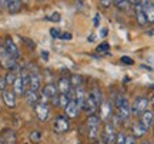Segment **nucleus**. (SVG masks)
<instances>
[{
    "mask_svg": "<svg viewBox=\"0 0 154 144\" xmlns=\"http://www.w3.org/2000/svg\"><path fill=\"white\" fill-rule=\"evenodd\" d=\"M88 94L93 97V100L97 103V106L101 104V101H103V93H101V90H100L97 86H93V87H91V90L88 91Z\"/></svg>",
    "mask_w": 154,
    "mask_h": 144,
    "instance_id": "obj_24",
    "label": "nucleus"
},
{
    "mask_svg": "<svg viewBox=\"0 0 154 144\" xmlns=\"http://www.w3.org/2000/svg\"><path fill=\"white\" fill-rule=\"evenodd\" d=\"M23 41L26 43V44L29 46V47H32V49H34V43L32 41V40H29V39H26V37H23Z\"/></svg>",
    "mask_w": 154,
    "mask_h": 144,
    "instance_id": "obj_42",
    "label": "nucleus"
},
{
    "mask_svg": "<svg viewBox=\"0 0 154 144\" xmlns=\"http://www.w3.org/2000/svg\"><path fill=\"white\" fill-rule=\"evenodd\" d=\"M70 94L69 93H64V94H60L59 96V107L61 109H64L67 104H69V101H70Z\"/></svg>",
    "mask_w": 154,
    "mask_h": 144,
    "instance_id": "obj_31",
    "label": "nucleus"
},
{
    "mask_svg": "<svg viewBox=\"0 0 154 144\" xmlns=\"http://www.w3.org/2000/svg\"><path fill=\"white\" fill-rule=\"evenodd\" d=\"M149 104H151V107H154V96L151 97V100H149Z\"/></svg>",
    "mask_w": 154,
    "mask_h": 144,
    "instance_id": "obj_45",
    "label": "nucleus"
},
{
    "mask_svg": "<svg viewBox=\"0 0 154 144\" xmlns=\"http://www.w3.org/2000/svg\"><path fill=\"white\" fill-rule=\"evenodd\" d=\"M6 87H7V83H6V78H5V77H0V90L3 91V90H6Z\"/></svg>",
    "mask_w": 154,
    "mask_h": 144,
    "instance_id": "obj_41",
    "label": "nucleus"
},
{
    "mask_svg": "<svg viewBox=\"0 0 154 144\" xmlns=\"http://www.w3.org/2000/svg\"><path fill=\"white\" fill-rule=\"evenodd\" d=\"M126 144H136V137L134 136H126Z\"/></svg>",
    "mask_w": 154,
    "mask_h": 144,
    "instance_id": "obj_40",
    "label": "nucleus"
},
{
    "mask_svg": "<svg viewBox=\"0 0 154 144\" xmlns=\"http://www.w3.org/2000/svg\"><path fill=\"white\" fill-rule=\"evenodd\" d=\"M131 131H133L131 136H134L136 139H138V137H143L144 134L147 133V128L144 127V126L140 121H137V123H134V124H133Z\"/></svg>",
    "mask_w": 154,
    "mask_h": 144,
    "instance_id": "obj_23",
    "label": "nucleus"
},
{
    "mask_svg": "<svg viewBox=\"0 0 154 144\" xmlns=\"http://www.w3.org/2000/svg\"><path fill=\"white\" fill-rule=\"evenodd\" d=\"M149 109V99L144 96H138L134 99L131 104V113L134 116H141L144 111Z\"/></svg>",
    "mask_w": 154,
    "mask_h": 144,
    "instance_id": "obj_4",
    "label": "nucleus"
},
{
    "mask_svg": "<svg viewBox=\"0 0 154 144\" xmlns=\"http://www.w3.org/2000/svg\"><path fill=\"white\" fill-rule=\"evenodd\" d=\"M17 77V73L16 70H7V74H6V83L9 84V86H13V83H14V80H16Z\"/></svg>",
    "mask_w": 154,
    "mask_h": 144,
    "instance_id": "obj_30",
    "label": "nucleus"
},
{
    "mask_svg": "<svg viewBox=\"0 0 154 144\" xmlns=\"http://www.w3.org/2000/svg\"><path fill=\"white\" fill-rule=\"evenodd\" d=\"M96 144H104V143H103V141L100 140V141H96Z\"/></svg>",
    "mask_w": 154,
    "mask_h": 144,
    "instance_id": "obj_49",
    "label": "nucleus"
},
{
    "mask_svg": "<svg viewBox=\"0 0 154 144\" xmlns=\"http://www.w3.org/2000/svg\"><path fill=\"white\" fill-rule=\"evenodd\" d=\"M120 61L123 63V64H127V66H133V64H134L133 59H131V57H128V56H121Z\"/></svg>",
    "mask_w": 154,
    "mask_h": 144,
    "instance_id": "obj_35",
    "label": "nucleus"
},
{
    "mask_svg": "<svg viewBox=\"0 0 154 144\" xmlns=\"http://www.w3.org/2000/svg\"><path fill=\"white\" fill-rule=\"evenodd\" d=\"M147 2H149V0H136V3H138V5H141V6H144Z\"/></svg>",
    "mask_w": 154,
    "mask_h": 144,
    "instance_id": "obj_43",
    "label": "nucleus"
},
{
    "mask_svg": "<svg viewBox=\"0 0 154 144\" xmlns=\"http://www.w3.org/2000/svg\"><path fill=\"white\" fill-rule=\"evenodd\" d=\"M42 56H43V59H44V60H47V57H49V54H47L46 51H42Z\"/></svg>",
    "mask_w": 154,
    "mask_h": 144,
    "instance_id": "obj_44",
    "label": "nucleus"
},
{
    "mask_svg": "<svg viewBox=\"0 0 154 144\" xmlns=\"http://www.w3.org/2000/svg\"><path fill=\"white\" fill-rule=\"evenodd\" d=\"M70 90H72V84H70V78L69 77H61L57 81V91H60V94L70 93Z\"/></svg>",
    "mask_w": 154,
    "mask_h": 144,
    "instance_id": "obj_18",
    "label": "nucleus"
},
{
    "mask_svg": "<svg viewBox=\"0 0 154 144\" xmlns=\"http://www.w3.org/2000/svg\"><path fill=\"white\" fill-rule=\"evenodd\" d=\"M13 93L16 96H24V91H26V87H24V84L22 81V77H20V74H17L16 80H14V83H13Z\"/></svg>",
    "mask_w": 154,
    "mask_h": 144,
    "instance_id": "obj_19",
    "label": "nucleus"
},
{
    "mask_svg": "<svg viewBox=\"0 0 154 144\" xmlns=\"http://www.w3.org/2000/svg\"><path fill=\"white\" fill-rule=\"evenodd\" d=\"M153 134H154V123H153Z\"/></svg>",
    "mask_w": 154,
    "mask_h": 144,
    "instance_id": "obj_52",
    "label": "nucleus"
},
{
    "mask_svg": "<svg viewBox=\"0 0 154 144\" xmlns=\"http://www.w3.org/2000/svg\"><path fill=\"white\" fill-rule=\"evenodd\" d=\"M111 114H113V104L107 100H103L101 104L99 106V118L107 123L110 120Z\"/></svg>",
    "mask_w": 154,
    "mask_h": 144,
    "instance_id": "obj_5",
    "label": "nucleus"
},
{
    "mask_svg": "<svg viewBox=\"0 0 154 144\" xmlns=\"http://www.w3.org/2000/svg\"><path fill=\"white\" fill-rule=\"evenodd\" d=\"M96 51H97V53H101V54H110V44H109L107 41H103L101 44L97 46Z\"/></svg>",
    "mask_w": 154,
    "mask_h": 144,
    "instance_id": "obj_29",
    "label": "nucleus"
},
{
    "mask_svg": "<svg viewBox=\"0 0 154 144\" xmlns=\"http://www.w3.org/2000/svg\"><path fill=\"white\" fill-rule=\"evenodd\" d=\"M22 2H23V0H22ZM24 2H27V0H24Z\"/></svg>",
    "mask_w": 154,
    "mask_h": 144,
    "instance_id": "obj_53",
    "label": "nucleus"
},
{
    "mask_svg": "<svg viewBox=\"0 0 154 144\" xmlns=\"http://www.w3.org/2000/svg\"><path fill=\"white\" fill-rule=\"evenodd\" d=\"M0 66L3 67V69H6V70H16L17 69L16 59H13L7 53L5 46H0Z\"/></svg>",
    "mask_w": 154,
    "mask_h": 144,
    "instance_id": "obj_3",
    "label": "nucleus"
},
{
    "mask_svg": "<svg viewBox=\"0 0 154 144\" xmlns=\"http://www.w3.org/2000/svg\"><path fill=\"white\" fill-rule=\"evenodd\" d=\"M2 99L9 109H14L16 107V94L13 93V90H3L2 91Z\"/></svg>",
    "mask_w": 154,
    "mask_h": 144,
    "instance_id": "obj_12",
    "label": "nucleus"
},
{
    "mask_svg": "<svg viewBox=\"0 0 154 144\" xmlns=\"http://www.w3.org/2000/svg\"><path fill=\"white\" fill-rule=\"evenodd\" d=\"M19 74H20V77H22V81H23V84H24L26 90H27V87H29V81H30V72H29L27 69H22Z\"/></svg>",
    "mask_w": 154,
    "mask_h": 144,
    "instance_id": "obj_28",
    "label": "nucleus"
},
{
    "mask_svg": "<svg viewBox=\"0 0 154 144\" xmlns=\"http://www.w3.org/2000/svg\"><path fill=\"white\" fill-rule=\"evenodd\" d=\"M82 110L86 113V114H88V116H91V114H96V111L99 110V106H97V103L93 100V97L88 94L86 96V100H84V103H83V107Z\"/></svg>",
    "mask_w": 154,
    "mask_h": 144,
    "instance_id": "obj_8",
    "label": "nucleus"
},
{
    "mask_svg": "<svg viewBox=\"0 0 154 144\" xmlns=\"http://www.w3.org/2000/svg\"><path fill=\"white\" fill-rule=\"evenodd\" d=\"M34 111H36V116L40 121H46L47 117H49V106L43 103V101H38L37 104L34 106Z\"/></svg>",
    "mask_w": 154,
    "mask_h": 144,
    "instance_id": "obj_10",
    "label": "nucleus"
},
{
    "mask_svg": "<svg viewBox=\"0 0 154 144\" xmlns=\"http://www.w3.org/2000/svg\"><path fill=\"white\" fill-rule=\"evenodd\" d=\"M130 2V5H136V0H128Z\"/></svg>",
    "mask_w": 154,
    "mask_h": 144,
    "instance_id": "obj_48",
    "label": "nucleus"
},
{
    "mask_svg": "<svg viewBox=\"0 0 154 144\" xmlns=\"http://www.w3.org/2000/svg\"><path fill=\"white\" fill-rule=\"evenodd\" d=\"M134 11H136V20L140 26H146L147 24V19H146V13H144V7L141 5L136 3L134 5Z\"/></svg>",
    "mask_w": 154,
    "mask_h": 144,
    "instance_id": "obj_15",
    "label": "nucleus"
},
{
    "mask_svg": "<svg viewBox=\"0 0 154 144\" xmlns=\"http://www.w3.org/2000/svg\"><path fill=\"white\" fill-rule=\"evenodd\" d=\"M114 144H126V136L123 133H117L116 134Z\"/></svg>",
    "mask_w": 154,
    "mask_h": 144,
    "instance_id": "obj_34",
    "label": "nucleus"
},
{
    "mask_svg": "<svg viewBox=\"0 0 154 144\" xmlns=\"http://www.w3.org/2000/svg\"><path fill=\"white\" fill-rule=\"evenodd\" d=\"M2 139L5 144H16V134L10 128H6L2 131Z\"/></svg>",
    "mask_w": 154,
    "mask_h": 144,
    "instance_id": "obj_21",
    "label": "nucleus"
},
{
    "mask_svg": "<svg viewBox=\"0 0 154 144\" xmlns=\"http://www.w3.org/2000/svg\"><path fill=\"white\" fill-rule=\"evenodd\" d=\"M140 144H151V143H150L149 140H144V141H141V143H140Z\"/></svg>",
    "mask_w": 154,
    "mask_h": 144,
    "instance_id": "obj_47",
    "label": "nucleus"
},
{
    "mask_svg": "<svg viewBox=\"0 0 154 144\" xmlns=\"http://www.w3.org/2000/svg\"><path fill=\"white\" fill-rule=\"evenodd\" d=\"M80 110H82V107L77 104L76 100H70L69 101V104L64 107V113H66L67 117H70V118H76L77 116H79V113H80Z\"/></svg>",
    "mask_w": 154,
    "mask_h": 144,
    "instance_id": "obj_11",
    "label": "nucleus"
},
{
    "mask_svg": "<svg viewBox=\"0 0 154 144\" xmlns=\"http://www.w3.org/2000/svg\"><path fill=\"white\" fill-rule=\"evenodd\" d=\"M24 97H26V103H27L29 106H36L38 103V94L37 91H33V90H26L24 91Z\"/></svg>",
    "mask_w": 154,
    "mask_h": 144,
    "instance_id": "obj_22",
    "label": "nucleus"
},
{
    "mask_svg": "<svg viewBox=\"0 0 154 144\" xmlns=\"http://www.w3.org/2000/svg\"><path fill=\"white\" fill-rule=\"evenodd\" d=\"M93 24H94V27H99V24H100V14L99 13H96V14H94Z\"/></svg>",
    "mask_w": 154,
    "mask_h": 144,
    "instance_id": "obj_39",
    "label": "nucleus"
},
{
    "mask_svg": "<svg viewBox=\"0 0 154 144\" xmlns=\"http://www.w3.org/2000/svg\"><path fill=\"white\" fill-rule=\"evenodd\" d=\"M56 96H57V86H56V84L49 83L43 87V99L51 100L53 97H56Z\"/></svg>",
    "mask_w": 154,
    "mask_h": 144,
    "instance_id": "obj_17",
    "label": "nucleus"
},
{
    "mask_svg": "<svg viewBox=\"0 0 154 144\" xmlns=\"http://www.w3.org/2000/svg\"><path fill=\"white\" fill-rule=\"evenodd\" d=\"M0 7L7 9L9 13L14 14L22 10V0H0Z\"/></svg>",
    "mask_w": 154,
    "mask_h": 144,
    "instance_id": "obj_7",
    "label": "nucleus"
},
{
    "mask_svg": "<svg viewBox=\"0 0 154 144\" xmlns=\"http://www.w3.org/2000/svg\"><path fill=\"white\" fill-rule=\"evenodd\" d=\"M114 2L116 7L119 9V10L121 11H127L130 7H131V5H130V2L128 0H113Z\"/></svg>",
    "mask_w": 154,
    "mask_h": 144,
    "instance_id": "obj_26",
    "label": "nucleus"
},
{
    "mask_svg": "<svg viewBox=\"0 0 154 144\" xmlns=\"http://www.w3.org/2000/svg\"><path fill=\"white\" fill-rule=\"evenodd\" d=\"M149 34H150V36H153V34H154V30H151V32H149Z\"/></svg>",
    "mask_w": 154,
    "mask_h": 144,
    "instance_id": "obj_50",
    "label": "nucleus"
},
{
    "mask_svg": "<svg viewBox=\"0 0 154 144\" xmlns=\"http://www.w3.org/2000/svg\"><path fill=\"white\" fill-rule=\"evenodd\" d=\"M54 131L57 134H63V133H67L69 131V128H70V124L67 121V118L64 116H59L56 117L54 120Z\"/></svg>",
    "mask_w": 154,
    "mask_h": 144,
    "instance_id": "obj_9",
    "label": "nucleus"
},
{
    "mask_svg": "<svg viewBox=\"0 0 154 144\" xmlns=\"http://www.w3.org/2000/svg\"><path fill=\"white\" fill-rule=\"evenodd\" d=\"M46 20H49V22H54V23H59L61 20V16H60V13H53V14H50V16L46 17Z\"/></svg>",
    "mask_w": 154,
    "mask_h": 144,
    "instance_id": "obj_33",
    "label": "nucleus"
},
{
    "mask_svg": "<svg viewBox=\"0 0 154 144\" xmlns=\"http://www.w3.org/2000/svg\"><path fill=\"white\" fill-rule=\"evenodd\" d=\"M42 139V133L38 131V130H34L30 133V141H33V143H38Z\"/></svg>",
    "mask_w": 154,
    "mask_h": 144,
    "instance_id": "obj_32",
    "label": "nucleus"
},
{
    "mask_svg": "<svg viewBox=\"0 0 154 144\" xmlns=\"http://www.w3.org/2000/svg\"><path fill=\"white\" fill-rule=\"evenodd\" d=\"M149 3H151V5L154 6V0H149Z\"/></svg>",
    "mask_w": 154,
    "mask_h": 144,
    "instance_id": "obj_51",
    "label": "nucleus"
},
{
    "mask_svg": "<svg viewBox=\"0 0 154 144\" xmlns=\"http://www.w3.org/2000/svg\"><path fill=\"white\" fill-rule=\"evenodd\" d=\"M100 123H101V120H100L99 116H96V114H91V116H88V117H87L86 126H87L88 139L91 140V141H97V139H99Z\"/></svg>",
    "mask_w": 154,
    "mask_h": 144,
    "instance_id": "obj_2",
    "label": "nucleus"
},
{
    "mask_svg": "<svg viewBox=\"0 0 154 144\" xmlns=\"http://www.w3.org/2000/svg\"><path fill=\"white\" fill-rule=\"evenodd\" d=\"M70 84H72L73 89H76L79 86H83V77L82 76H79V74H72L70 76Z\"/></svg>",
    "mask_w": 154,
    "mask_h": 144,
    "instance_id": "obj_27",
    "label": "nucleus"
},
{
    "mask_svg": "<svg viewBox=\"0 0 154 144\" xmlns=\"http://www.w3.org/2000/svg\"><path fill=\"white\" fill-rule=\"evenodd\" d=\"M60 34L61 33L56 27H51V29H50V36H51L53 39H60Z\"/></svg>",
    "mask_w": 154,
    "mask_h": 144,
    "instance_id": "obj_36",
    "label": "nucleus"
},
{
    "mask_svg": "<svg viewBox=\"0 0 154 144\" xmlns=\"http://www.w3.org/2000/svg\"><path fill=\"white\" fill-rule=\"evenodd\" d=\"M138 121L141 123L144 127L149 130V128L153 126V123H154V113L153 111H150V110H146L143 114L140 116V120H138Z\"/></svg>",
    "mask_w": 154,
    "mask_h": 144,
    "instance_id": "obj_14",
    "label": "nucleus"
},
{
    "mask_svg": "<svg viewBox=\"0 0 154 144\" xmlns=\"http://www.w3.org/2000/svg\"><path fill=\"white\" fill-rule=\"evenodd\" d=\"M114 140H116L114 126L107 121V123L104 124L103 133H101V141H103L104 144H114Z\"/></svg>",
    "mask_w": 154,
    "mask_h": 144,
    "instance_id": "obj_6",
    "label": "nucleus"
},
{
    "mask_svg": "<svg viewBox=\"0 0 154 144\" xmlns=\"http://www.w3.org/2000/svg\"><path fill=\"white\" fill-rule=\"evenodd\" d=\"M144 7V13H146V19H147V23H154V6L151 3H146L143 6Z\"/></svg>",
    "mask_w": 154,
    "mask_h": 144,
    "instance_id": "obj_25",
    "label": "nucleus"
},
{
    "mask_svg": "<svg viewBox=\"0 0 154 144\" xmlns=\"http://www.w3.org/2000/svg\"><path fill=\"white\" fill-rule=\"evenodd\" d=\"M88 41H90V43H91V41H94V36H93V34H90V36H88Z\"/></svg>",
    "mask_w": 154,
    "mask_h": 144,
    "instance_id": "obj_46",
    "label": "nucleus"
},
{
    "mask_svg": "<svg viewBox=\"0 0 154 144\" xmlns=\"http://www.w3.org/2000/svg\"><path fill=\"white\" fill-rule=\"evenodd\" d=\"M100 5H101V7H104V9H109L111 6V3H113V0H99Z\"/></svg>",
    "mask_w": 154,
    "mask_h": 144,
    "instance_id": "obj_37",
    "label": "nucleus"
},
{
    "mask_svg": "<svg viewBox=\"0 0 154 144\" xmlns=\"http://www.w3.org/2000/svg\"><path fill=\"white\" fill-rule=\"evenodd\" d=\"M116 111H117V117L120 120H128L130 114H131V106L128 103V100L124 96H117L116 99Z\"/></svg>",
    "mask_w": 154,
    "mask_h": 144,
    "instance_id": "obj_1",
    "label": "nucleus"
},
{
    "mask_svg": "<svg viewBox=\"0 0 154 144\" xmlns=\"http://www.w3.org/2000/svg\"><path fill=\"white\" fill-rule=\"evenodd\" d=\"M60 40H66V41L72 40V33H69V32H64V33H61V34H60Z\"/></svg>",
    "mask_w": 154,
    "mask_h": 144,
    "instance_id": "obj_38",
    "label": "nucleus"
},
{
    "mask_svg": "<svg viewBox=\"0 0 154 144\" xmlns=\"http://www.w3.org/2000/svg\"><path fill=\"white\" fill-rule=\"evenodd\" d=\"M73 94H74L73 100H76L77 104L80 106V107H83V103H84L86 96H87L86 90H84V86H79V87H76V89L73 90Z\"/></svg>",
    "mask_w": 154,
    "mask_h": 144,
    "instance_id": "obj_16",
    "label": "nucleus"
},
{
    "mask_svg": "<svg viewBox=\"0 0 154 144\" xmlns=\"http://www.w3.org/2000/svg\"><path fill=\"white\" fill-rule=\"evenodd\" d=\"M0 69H2V66H0Z\"/></svg>",
    "mask_w": 154,
    "mask_h": 144,
    "instance_id": "obj_54",
    "label": "nucleus"
},
{
    "mask_svg": "<svg viewBox=\"0 0 154 144\" xmlns=\"http://www.w3.org/2000/svg\"><path fill=\"white\" fill-rule=\"evenodd\" d=\"M29 90H33V91H38L40 89V76L38 73L32 72L30 73V81H29Z\"/></svg>",
    "mask_w": 154,
    "mask_h": 144,
    "instance_id": "obj_20",
    "label": "nucleus"
},
{
    "mask_svg": "<svg viewBox=\"0 0 154 144\" xmlns=\"http://www.w3.org/2000/svg\"><path fill=\"white\" fill-rule=\"evenodd\" d=\"M5 49L7 50V53H9V54L11 56V57H13V59H19V50H17V46L14 44V41H13V40L10 39V37H6V40H5Z\"/></svg>",
    "mask_w": 154,
    "mask_h": 144,
    "instance_id": "obj_13",
    "label": "nucleus"
}]
</instances>
